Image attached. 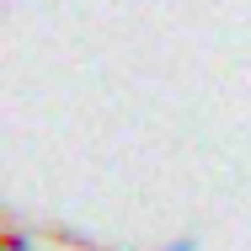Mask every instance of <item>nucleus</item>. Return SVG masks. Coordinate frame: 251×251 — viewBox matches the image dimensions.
Instances as JSON below:
<instances>
[{
  "mask_svg": "<svg viewBox=\"0 0 251 251\" xmlns=\"http://www.w3.org/2000/svg\"><path fill=\"white\" fill-rule=\"evenodd\" d=\"M166 251H198V241H187V235H182V241H171Z\"/></svg>",
  "mask_w": 251,
  "mask_h": 251,
  "instance_id": "nucleus-2",
  "label": "nucleus"
},
{
  "mask_svg": "<svg viewBox=\"0 0 251 251\" xmlns=\"http://www.w3.org/2000/svg\"><path fill=\"white\" fill-rule=\"evenodd\" d=\"M0 251H32V246H27V241H22V235H16V230H11V235H5V241H0Z\"/></svg>",
  "mask_w": 251,
  "mask_h": 251,
  "instance_id": "nucleus-1",
  "label": "nucleus"
}]
</instances>
